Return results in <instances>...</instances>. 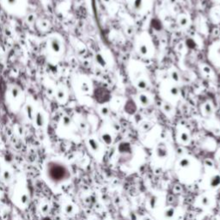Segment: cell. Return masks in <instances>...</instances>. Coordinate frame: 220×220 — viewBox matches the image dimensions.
Returning a JSON list of instances; mask_svg holds the SVG:
<instances>
[{"label":"cell","instance_id":"1","mask_svg":"<svg viewBox=\"0 0 220 220\" xmlns=\"http://www.w3.org/2000/svg\"><path fill=\"white\" fill-rule=\"evenodd\" d=\"M44 174L52 186H60L70 180L71 171L66 164L59 159L47 161L44 167Z\"/></svg>","mask_w":220,"mask_h":220},{"label":"cell","instance_id":"2","mask_svg":"<svg viewBox=\"0 0 220 220\" xmlns=\"http://www.w3.org/2000/svg\"><path fill=\"white\" fill-rule=\"evenodd\" d=\"M2 6L14 15H23L26 8V0H0Z\"/></svg>","mask_w":220,"mask_h":220},{"label":"cell","instance_id":"3","mask_svg":"<svg viewBox=\"0 0 220 220\" xmlns=\"http://www.w3.org/2000/svg\"><path fill=\"white\" fill-rule=\"evenodd\" d=\"M47 47L51 54H53L54 55H60L63 53L64 48L61 38L55 34L49 36L47 40Z\"/></svg>","mask_w":220,"mask_h":220},{"label":"cell","instance_id":"4","mask_svg":"<svg viewBox=\"0 0 220 220\" xmlns=\"http://www.w3.org/2000/svg\"><path fill=\"white\" fill-rule=\"evenodd\" d=\"M95 96H96V99L102 104L107 102L110 99V93L103 88H100L96 90Z\"/></svg>","mask_w":220,"mask_h":220},{"label":"cell","instance_id":"5","mask_svg":"<svg viewBox=\"0 0 220 220\" xmlns=\"http://www.w3.org/2000/svg\"><path fill=\"white\" fill-rule=\"evenodd\" d=\"M138 52L140 55H142L144 57H147L150 55V45L147 43V41L145 40H144L143 38L140 39V40L138 42L137 45Z\"/></svg>","mask_w":220,"mask_h":220},{"label":"cell","instance_id":"6","mask_svg":"<svg viewBox=\"0 0 220 220\" xmlns=\"http://www.w3.org/2000/svg\"><path fill=\"white\" fill-rule=\"evenodd\" d=\"M22 96V90L19 86L13 85L8 90V97L10 99V102H17Z\"/></svg>","mask_w":220,"mask_h":220},{"label":"cell","instance_id":"7","mask_svg":"<svg viewBox=\"0 0 220 220\" xmlns=\"http://www.w3.org/2000/svg\"><path fill=\"white\" fill-rule=\"evenodd\" d=\"M34 123L35 125V127L38 128H41L44 127L45 122H46V119H45V115L41 111H35V113L34 114L33 117Z\"/></svg>","mask_w":220,"mask_h":220},{"label":"cell","instance_id":"8","mask_svg":"<svg viewBox=\"0 0 220 220\" xmlns=\"http://www.w3.org/2000/svg\"><path fill=\"white\" fill-rule=\"evenodd\" d=\"M138 107L136 102L132 99L127 101V102L124 106V110L126 111V113L128 114H134V113L137 112Z\"/></svg>","mask_w":220,"mask_h":220},{"label":"cell","instance_id":"9","mask_svg":"<svg viewBox=\"0 0 220 220\" xmlns=\"http://www.w3.org/2000/svg\"><path fill=\"white\" fill-rule=\"evenodd\" d=\"M201 112L204 116L211 117L214 113V107L211 102H207L202 105L201 107Z\"/></svg>","mask_w":220,"mask_h":220},{"label":"cell","instance_id":"10","mask_svg":"<svg viewBox=\"0 0 220 220\" xmlns=\"http://www.w3.org/2000/svg\"><path fill=\"white\" fill-rule=\"evenodd\" d=\"M138 102L139 103L140 106H142L143 107H146L150 106L151 100L148 95L144 93H140L138 96Z\"/></svg>","mask_w":220,"mask_h":220},{"label":"cell","instance_id":"11","mask_svg":"<svg viewBox=\"0 0 220 220\" xmlns=\"http://www.w3.org/2000/svg\"><path fill=\"white\" fill-rule=\"evenodd\" d=\"M17 200L19 202V206L25 207L29 203V194H28L26 191H21V192L17 193Z\"/></svg>","mask_w":220,"mask_h":220},{"label":"cell","instance_id":"12","mask_svg":"<svg viewBox=\"0 0 220 220\" xmlns=\"http://www.w3.org/2000/svg\"><path fill=\"white\" fill-rule=\"evenodd\" d=\"M211 54L212 57V60L216 63H220V42H217L212 47Z\"/></svg>","mask_w":220,"mask_h":220},{"label":"cell","instance_id":"13","mask_svg":"<svg viewBox=\"0 0 220 220\" xmlns=\"http://www.w3.org/2000/svg\"><path fill=\"white\" fill-rule=\"evenodd\" d=\"M156 154L159 158H164L168 156V149L164 143L158 144L156 149Z\"/></svg>","mask_w":220,"mask_h":220},{"label":"cell","instance_id":"14","mask_svg":"<svg viewBox=\"0 0 220 220\" xmlns=\"http://www.w3.org/2000/svg\"><path fill=\"white\" fill-rule=\"evenodd\" d=\"M166 92L173 98H177L180 95V90L175 84H170V86L167 88Z\"/></svg>","mask_w":220,"mask_h":220},{"label":"cell","instance_id":"15","mask_svg":"<svg viewBox=\"0 0 220 220\" xmlns=\"http://www.w3.org/2000/svg\"><path fill=\"white\" fill-rule=\"evenodd\" d=\"M79 89L80 91L83 94H89L91 91V85L90 82L86 79H83L79 83Z\"/></svg>","mask_w":220,"mask_h":220},{"label":"cell","instance_id":"16","mask_svg":"<svg viewBox=\"0 0 220 220\" xmlns=\"http://www.w3.org/2000/svg\"><path fill=\"white\" fill-rule=\"evenodd\" d=\"M57 101L60 102H64L66 101V91L65 90L63 87H60L55 92Z\"/></svg>","mask_w":220,"mask_h":220},{"label":"cell","instance_id":"17","mask_svg":"<svg viewBox=\"0 0 220 220\" xmlns=\"http://www.w3.org/2000/svg\"><path fill=\"white\" fill-rule=\"evenodd\" d=\"M144 5V0H133L132 2V8L136 12H140L143 10Z\"/></svg>","mask_w":220,"mask_h":220},{"label":"cell","instance_id":"18","mask_svg":"<svg viewBox=\"0 0 220 220\" xmlns=\"http://www.w3.org/2000/svg\"><path fill=\"white\" fill-rule=\"evenodd\" d=\"M88 145L90 148V150L94 151V152H97L99 150V149H100L99 143L97 142V139H95L93 138H90L88 139Z\"/></svg>","mask_w":220,"mask_h":220},{"label":"cell","instance_id":"19","mask_svg":"<svg viewBox=\"0 0 220 220\" xmlns=\"http://www.w3.org/2000/svg\"><path fill=\"white\" fill-rule=\"evenodd\" d=\"M211 17L212 20L215 23H219L220 22V7L216 6L211 11Z\"/></svg>","mask_w":220,"mask_h":220},{"label":"cell","instance_id":"20","mask_svg":"<svg viewBox=\"0 0 220 220\" xmlns=\"http://www.w3.org/2000/svg\"><path fill=\"white\" fill-rule=\"evenodd\" d=\"M135 85L137 87L138 89H139L141 90H146L147 87H148V81L146 80L145 77H141L139 79L135 81Z\"/></svg>","mask_w":220,"mask_h":220},{"label":"cell","instance_id":"21","mask_svg":"<svg viewBox=\"0 0 220 220\" xmlns=\"http://www.w3.org/2000/svg\"><path fill=\"white\" fill-rule=\"evenodd\" d=\"M162 110H163V112H164L165 114L170 115V114H172V113H173L174 107L173 106H172V104L170 103V102H164V103L162 104Z\"/></svg>","mask_w":220,"mask_h":220},{"label":"cell","instance_id":"22","mask_svg":"<svg viewBox=\"0 0 220 220\" xmlns=\"http://www.w3.org/2000/svg\"><path fill=\"white\" fill-rule=\"evenodd\" d=\"M64 212L66 215H69V216L73 215L74 212H75V206L71 202L66 203L64 206Z\"/></svg>","mask_w":220,"mask_h":220},{"label":"cell","instance_id":"23","mask_svg":"<svg viewBox=\"0 0 220 220\" xmlns=\"http://www.w3.org/2000/svg\"><path fill=\"white\" fill-rule=\"evenodd\" d=\"M179 139L181 143L187 144L190 141V135L186 131H181L179 134Z\"/></svg>","mask_w":220,"mask_h":220},{"label":"cell","instance_id":"24","mask_svg":"<svg viewBox=\"0 0 220 220\" xmlns=\"http://www.w3.org/2000/svg\"><path fill=\"white\" fill-rule=\"evenodd\" d=\"M200 71L202 72V74H203L205 77H210L211 75L212 74V68H211L209 65H201V66H200Z\"/></svg>","mask_w":220,"mask_h":220},{"label":"cell","instance_id":"25","mask_svg":"<svg viewBox=\"0 0 220 220\" xmlns=\"http://www.w3.org/2000/svg\"><path fill=\"white\" fill-rule=\"evenodd\" d=\"M101 138H102V140L106 144H111L112 142H113V137H112V135H111L109 133H107V132L102 133V135H101Z\"/></svg>","mask_w":220,"mask_h":220},{"label":"cell","instance_id":"26","mask_svg":"<svg viewBox=\"0 0 220 220\" xmlns=\"http://www.w3.org/2000/svg\"><path fill=\"white\" fill-rule=\"evenodd\" d=\"M178 24L180 25L181 28H185L187 27V25L189 24V19L187 16L185 15H181L178 18Z\"/></svg>","mask_w":220,"mask_h":220},{"label":"cell","instance_id":"27","mask_svg":"<svg viewBox=\"0 0 220 220\" xmlns=\"http://www.w3.org/2000/svg\"><path fill=\"white\" fill-rule=\"evenodd\" d=\"M170 78L172 79V81H173L174 83H178V82H180L181 80L180 73H179L175 69H173V70L170 71Z\"/></svg>","mask_w":220,"mask_h":220},{"label":"cell","instance_id":"28","mask_svg":"<svg viewBox=\"0 0 220 220\" xmlns=\"http://www.w3.org/2000/svg\"><path fill=\"white\" fill-rule=\"evenodd\" d=\"M2 178H3V180L5 181V182H10V181H11V179H12V174H11V172H10V170H7V169H5V170H3V171H2Z\"/></svg>","mask_w":220,"mask_h":220},{"label":"cell","instance_id":"29","mask_svg":"<svg viewBox=\"0 0 220 220\" xmlns=\"http://www.w3.org/2000/svg\"><path fill=\"white\" fill-rule=\"evenodd\" d=\"M220 185V175H215L211 178L210 186L212 187H217Z\"/></svg>","mask_w":220,"mask_h":220},{"label":"cell","instance_id":"30","mask_svg":"<svg viewBox=\"0 0 220 220\" xmlns=\"http://www.w3.org/2000/svg\"><path fill=\"white\" fill-rule=\"evenodd\" d=\"M96 60H97V64H98L99 65H101L102 67H105L107 65V60L104 58L102 54H97V56H96Z\"/></svg>","mask_w":220,"mask_h":220},{"label":"cell","instance_id":"31","mask_svg":"<svg viewBox=\"0 0 220 220\" xmlns=\"http://www.w3.org/2000/svg\"><path fill=\"white\" fill-rule=\"evenodd\" d=\"M36 25L37 27L39 28L40 30H45L48 29V27H49V23L47 20H45V19H40V20L37 22Z\"/></svg>","mask_w":220,"mask_h":220},{"label":"cell","instance_id":"32","mask_svg":"<svg viewBox=\"0 0 220 220\" xmlns=\"http://www.w3.org/2000/svg\"><path fill=\"white\" fill-rule=\"evenodd\" d=\"M25 110H26V113H27V115L28 117H29V120H33L34 114V113H35V110H34L33 106L29 104V105H27L26 107H25Z\"/></svg>","mask_w":220,"mask_h":220},{"label":"cell","instance_id":"33","mask_svg":"<svg viewBox=\"0 0 220 220\" xmlns=\"http://www.w3.org/2000/svg\"><path fill=\"white\" fill-rule=\"evenodd\" d=\"M175 213V211L173 207H168L166 210L164 211V217L166 218H171L174 217Z\"/></svg>","mask_w":220,"mask_h":220},{"label":"cell","instance_id":"34","mask_svg":"<svg viewBox=\"0 0 220 220\" xmlns=\"http://www.w3.org/2000/svg\"><path fill=\"white\" fill-rule=\"evenodd\" d=\"M100 113L102 116L103 117H107L109 115L110 113V109L109 107L106 106V105H103L100 107Z\"/></svg>","mask_w":220,"mask_h":220},{"label":"cell","instance_id":"35","mask_svg":"<svg viewBox=\"0 0 220 220\" xmlns=\"http://www.w3.org/2000/svg\"><path fill=\"white\" fill-rule=\"evenodd\" d=\"M190 160H189L188 158H187V157L181 158L180 160V162H179V165H180V167H181V168H187V167L190 166Z\"/></svg>","mask_w":220,"mask_h":220},{"label":"cell","instance_id":"36","mask_svg":"<svg viewBox=\"0 0 220 220\" xmlns=\"http://www.w3.org/2000/svg\"><path fill=\"white\" fill-rule=\"evenodd\" d=\"M40 212L42 214H44V215H46V214H47L50 212V206L47 203H44L40 206Z\"/></svg>","mask_w":220,"mask_h":220},{"label":"cell","instance_id":"37","mask_svg":"<svg viewBox=\"0 0 220 220\" xmlns=\"http://www.w3.org/2000/svg\"><path fill=\"white\" fill-rule=\"evenodd\" d=\"M200 204H201L202 206H204V207H209L211 205L210 198L206 196V195L202 196L200 198Z\"/></svg>","mask_w":220,"mask_h":220},{"label":"cell","instance_id":"38","mask_svg":"<svg viewBox=\"0 0 220 220\" xmlns=\"http://www.w3.org/2000/svg\"><path fill=\"white\" fill-rule=\"evenodd\" d=\"M71 124V119L69 116H64L62 119V125L65 127H70Z\"/></svg>","mask_w":220,"mask_h":220},{"label":"cell","instance_id":"39","mask_svg":"<svg viewBox=\"0 0 220 220\" xmlns=\"http://www.w3.org/2000/svg\"><path fill=\"white\" fill-rule=\"evenodd\" d=\"M157 198L156 196H151L149 199V201H148V204L150 206V208H154V207L157 206Z\"/></svg>","mask_w":220,"mask_h":220},{"label":"cell","instance_id":"40","mask_svg":"<svg viewBox=\"0 0 220 220\" xmlns=\"http://www.w3.org/2000/svg\"><path fill=\"white\" fill-rule=\"evenodd\" d=\"M78 127L82 131H84L87 129V123L84 120H80L78 121Z\"/></svg>","mask_w":220,"mask_h":220},{"label":"cell","instance_id":"41","mask_svg":"<svg viewBox=\"0 0 220 220\" xmlns=\"http://www.w3.org/2000/svg\"><path fill=\"white\" fill-rule=\"evenodd\" d=\"M140 128L143 131H148L150 128V122H143V123L140 125Z\"/></svg>","mask_w":220,"mask_h":220},{"label":"cell","instance_id":"42","mask_svg":"<svg viewBox=\"0 0 220 220\" xmlns=\"http://www.w3.org/2000/svg\"><path fill=\"white\" fill-rule=\"evenodd\" d=\"M205 164H206L207 167H211V168L213 166V163L211 160H209V159H207V160L205 161Z\"/></svg>","mask_w":220,"mask_h":220},{"label":"cell","instance_id":"43","mask_svg":"<svg viewBox=\"0 0 220 220\" xmlns=\"http://www.w3.org/2000/svg\"><path fill=\"white\" fill-rule=\"evenodd\" d=\"M102 1H103V3H107V4H109L111 3V0H102Z\"/></svg>","mask_w":220,"mask_h":220},{"label":"cell","instance_id":"44","mask_svg":"<svg viewBox=\"0 0 220 220\" xmlns=\"http://www.w3.org/2000/svg\"><path fill=\"white\" fill-rule=\"evenodd\" d=\"M177 153L178 154H183V150H181V149H178V151H177Z\"/></svg>","mask_w":220,"mask_h":220},{"label":"cell","instance_id":"45","mask_svg":"<svg viewBox=\"0 0 220 220\" xmlns=\"http://www.w3.org/2000/svg\"><path fill=\"white\" fill-rule=\"evenodd\" d=\"M143 220H151V218L150 217H145L144 218Z\"/></svg>","mask_w":220,"mask_h":220},{"label":"cell","instance_id":"46","mask_svg":"<svg viewBox=\"0 0 220 220\" xmlns=\"http://www.w3.org/2000/svg\"><path fill=\"white\" fill-rule=\"evenodd\" d=\"M217 159H218V162H219V164H220V154H219V156H218V157H217Z\"/></svg>","mask_w":220,"mask_h":220}]
</instances>
